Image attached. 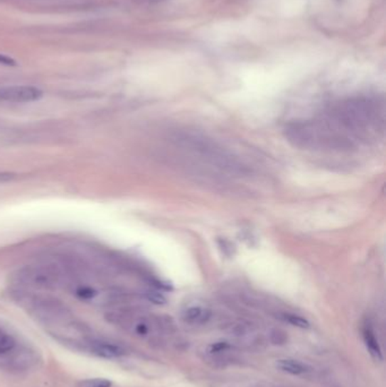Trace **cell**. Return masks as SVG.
I'll list each match as a JSON object with an SVG mask.
<instances>
[{"label":"cell","instance_id":"6da1fadb","mask_svg":"<svg viewBox=\"0 0 386 387\" xmlns=\"http://www.w3.org/2000/svg\"><path fill=\"white\" fill-rule=\"evenodd\" d=\"M33 352L21 344L14 335L0 326V367L9 371H26L33 365Z\"/></svg>","mask_w":386,"mask_h":387},{"label":"cell","instance_id":"7a4b0ae2","mask_svg":"<svg viewBox=\"0 0 386 387\" xmlns=\"http://www.w3.org/2000/svg\"><path fill=\"white\" fill-rule=\"evenodd\" d=\"M43 92L32 85H7L0 87V101L11 104H28L40 100Z\"/></svg>","mask_w":386,"mask_h":387},{"label":"cell","instance_id":"3957f363","mask_svg":"<svg viewBox=\"0 0 386 387\" xmlns=\"http://www.w3.org/2000/svg\"><path fill=\"white\" fill-rule=\"evenodd\" d=\"M84 344L92 354L102 358V359H118L126 354L122 347L110 342V341L90 339V340L84 341Z\"/></svg>","mask_w":386,"mask_h":387},{"label":"cell","instance_id":"277c9868","mask_svg":"<svg viewBox=\"0 0 386 387\" xmlns=\"http://www.w3.org/2000/svg\"><path fill=\"white\" fill-rule=\"evenodd\" d=\"M277 366L280 368L281 371L291 374V375H301V374H305L306 371H309L307 366L304 365L301 362L291 359L278 360Z\"/></svg>","mask_w":386,"mask_h":387},{"label":"cell","instance_id":"5b68a950","mask_svg":"<svg viewBox=\"0 0 386 387\" xmlns=\"http://www.w3.org/2000/svg\"><path fill=\"white\" fill-rule=\"evenodd\" d=\"M364 340L365 343H366L367 349L370 350V354H372L374 358H376V359H383L380 344H378L375 335H374V333H372V331L370 327H366V329H364Z\"/></svg>","mask_w":386,"mask_h":387},{"label":"cell","instance_id":"8992f818","mask_svg":"<svg viewBox=\"0 0 386 387\" xmlns=\"http://www.w3.org/2000/svg\"><path fill=\"white\" fill-rule=\"evenodd\" d=\"M211 316V312L200 307H191L186 312V320L192 323H205Z\"/></svg>","mask_w":386,"mask_h":387},{"label":"cell","instance_id":"52a82bcc","mask_svg":"<svg viewBox=\"0 0 386 387\" xmlns=\"http://www.w3.org/2000/svg\"><path fill=\"white\" fill-rule=\"evenodd\" d=\"M78 387H112V383L106 378H90L82 381Z\"/></svg>","mask_w":386,"mask_h":387},{"label":"cell","instance_id":"ba28073f","mask_svg":"<svg viewBox=\"0 0 386 387\" xmlns=\"http://www.w3.org/2000/svg\"><path fill=\"white\" fill-rule=\"evenodd\" d=\"M284 320H286V322H289V323L292 324V325L300 327V329H307V327H309V320H305V318L300 317V316L286 314V315H284Z\"/></svg>","mask_w":386,"mask_h":387},{"label":"cell","instance_id":"9c48e42d","mask_svg":"<svg viewBox=\"0 0 386 387\" xmlns=\"http://www.w3.org/2000/svg\"><path fill=\"white\" fill-rule=\"evenodd\" d=\"M229 348V344L227 342H217L212 344L211 348H210V351L211 352H221L225 351V349Z\"/></svg>","mask_w":386,"mask_h":387},{"label":"cell","instance_id":"30bf717a","mask_svg":"<svg viewBox=\"0 0 386 387\" xmlns=\"http://www.w3.org/2000/svg\"><path fill=\"white\" fill-rule=\"evenodd\" d=\"M13 173H0V182H5V181L11 180L14 178Z\"/></svg>","mask_w":386,"mask_h":387},{"label":"cell","instance_id":"8fae6325","mask_svg":"<svg viewBox=\"0 0 386 387\" xmlns=\"http://www.w3.org/2000/svg\"><path fill=\"white\" fill-rule=\"evenodd\" d=\"M144 1H150V3H156V1H162V0H144Z\"/></svg>","mask_w":386,"mask_h":387}]
</instances>
